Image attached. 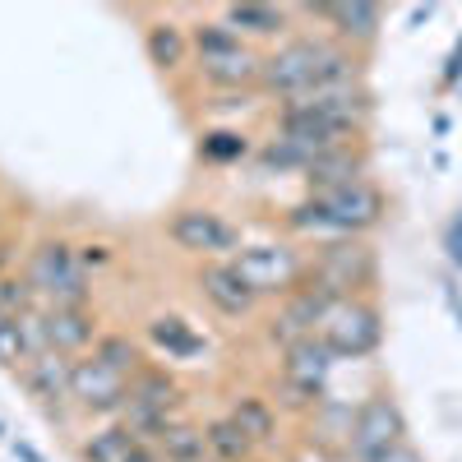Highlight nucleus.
<instances>
[{"mask_svg":"<svg viewBox=\"0 0 462 462\" xmlns=\"http://www.w3.org/2000/svg\"><path fill=\"white\" fill-rule=\"evenodd\" d=\"M23 278L37 287L42 305H51V310H88V305H93L88 273L79 268V259H74V241H65V236L37 241L28 250Z\"/></svg>","mask_w":462,"mask_h":462,"instance_id":"1","label":"nucleus"},{"mask_svg":"<svg viewBox=\"0 0 462 462\" xmlns=\"http://www.w3.org/2000/svg\"><path fill=\"white\" fill-rule=\"evenodd\" d=\"M310 273L333 296H374L379 287V250L370 236H333L310 250Z\"/></svg>","mask_w":462,"mask_h":462,"instance_id":"2","label":"nucleus"},{"mask_svg":"<svg viewBox=\"0 0 462 462\" xmlns=\"http://www.w3.org/2000/svg\"><path fill=\"white\" fill-rule=\"evenodd\" d=\"M180 416H185V389L176 383V374H167L158 365H143L130 379L125 411L116 420H125L143 444H158V435L171 426V420H180Z\"/></svg>","mask_w":462,"mask_h":462,"instance_id":"3","label":"nucleus"},{"mask_svg":"<svg viewBox=\"0 0 462 462\" xmlns=\"http://www.w3.org/2000/svg\"><path fill=\"white\" fill-rule=\"evenodd\" d=\"M319 342L333 352V361H365L383 342V315L374 296H346L337 300L328 319L319 324Z\"/></svg>","mask_w":462,"mask_h":462,"instance_id":"4","label":"nucleus"},{"mask_svg":"<svg viewBox=\"0 0 462 462\" xmlns=\"http://www.w3.org/2000/svg\"><path fill=\"white\" fill-rule=\"evenodd\" d=\"M231 263L241 268V278L259 291V300L263 296H273V300H282V296H291L296 291V282L310 273V254L305 250H296L291 241H259V245H241L236 254H231Z\"/></svg>","mask_w":462,"mask_h":462,"instance_id":"5","label":"nucleus"},{"mask_svg":"<svg viewBox=\"0 0 462 462\" xmlns=\"http://www.w3.org/2000/svg\"><path fill=\"white\" fill-rule=\"evenodd\" d=\"M324 37L328 32H291L287 42H278L273 51L263 56L259 93L278 97V102H291V97L310 93L315 88V65H319V51H324Z\"/></svg>","mask_w":462,"mask_h":462,"instance_id":"6","label":"nucleus"},{"mask_svg":"<svg viewBox=\"0 0 462 462\" xmlns=\"http://www.w3.org/2000/svg\"><path fill=\"white\" fill-rule=\"evenodd\" d=\"M167 236L176 250L185 254H195V259H226V254H236L245 241H241V226L236 222H226L217 208L208 204H185L167 217Z\"/></svg>","mask_w":462,"mask_h":462,"instance_id":"7","label":"nucleus"},{"mask_svg":"<svg viewBox=\"0 0 462 462\" xmlns=\"http://www.w3.org/2000/svg\"><path fill=\"white\" fill-rule=\"evenodd\" d=\"M315 199L328 217L333 236H370V231L383 226V217H389V195H383L370 176L342 185V189H324Z\"/></svg>","mask_w":462,"mask_h":462,"instance_id":"8","label":"nucleus"},{"mask_svg":"<svg viewBox=\"0 0 462 462\" xmlns=\"http://www.w3.org/2000/svg\"><path fill=\"white\" fill-rule=\"evenodd\" d=\"M398 444H407V411L398 407L393 393H370L356 407L352 435H346V453H352L356 462H370V457L389 453Z\"/></svg>","mask_w":462,"mask_h":462,"instance_id":"9","label":"nucleus"},{"mask_svg":"<svg viewBox=\"0 0 462 462\" xmlns=\"http://www.w3.org/2000/svg\"><path fill=\"white\" fill-rule=\"evenodd\" d=\"M125 398H130V383L121 374H111L93 352L69 361V402L79 407L84 416L116 420V416L125 411Z\"/></svg>","mask_w":462,"mask_h":462,"instance_id":"10","label":"nucleus"},{"mask_svg":"<svg viewBox=\"0 0 462 462\" xmlns=\"http://www.w3.org/2000/svg\"><path fill=\"white\" fill-rule=\"evenodd\" d=\"M195 287H199V296L213 305L222 319H250V315L259 310V291L241 278V268L231 263V259H208V263H199Z\"/></svg>","mask_w":462,"mask_h":462,"instance_id":"11","label":"nucleus"},{"mask_svg":"<svg viewBox=\"0 0 462 462\" xmlns=\"http://www.w3.org/2000/svg\"><path fill=\"white\" fill-rule=\"evenodd\" d=\"M300 19H319L333 42L352 47V51H365V56L383 32V10L365 5V0H352V5H300Z\"/></svg>","mask_w":462,"mask_h":462,"instance_id":"12","label":"nucleus"},{"mask_svg":"<svg viewBox=\"0 0 462 462\" xmlns=\"http://www.w3.org/2000/svg\"><path fill=\"white\" fill-rule=\"evenodd\" d=\"M19 383H23L28 398L42 407L51 420H65V407H74V402H69V356H60V352L32 356V361L19 370Z\"/></svg>","mask_w":462,"mask_h":462,"instance_id":"13","label":"nucleus"},{"mask_svg":"<svg viewBox=\"0 0 462 462\" xmlns=\"http://www.w3.org/2000/svg\"><path fill=\"white\" fill-rule=\"evenodd\" d=\"M365 176H370V148L365 143H342V148L315 152L300 180L310 195H324V189H342V185L365 180Z\"/></svg>","mask_w":462,"mask_h":462,"instance_id":"14","label":"nucleus"},{"mask_svg":"<svg viewBox=\"0 0 462 462\" xmlns=\"http://www.w3.org/2000/svg\"><path fill=\"white\" fill-rule=\"evenodd\" d=\"M195 79H199L208 93H250V88H259V79H263V56H259L254 47H241V51L199 60V65H195Z\"/></svg>","mask_w":462,"mask_h":462,"instance_id":"15","label":"nucleus"},{"mask_svg":"<svg viewBox=\"0 0 462 462\" xmlns=\"http://www.w3.org/2000/svg\"><path fill=\"white\" fill-rule=\"evenodd\" d=\"M222 19L236 28L245 42H250V37L268 42V37H291V28H296V19H300V5H263V0H236V5H222Z\"/></svg>","mask_w":462,"mask_h":462,"instance_id":"16","label":"nucleus"},{"mask_svg":"<svg viewBox=\"0 0 462 462\" xmlns=\"http://www.w3.org/2000/svg\"><path fill=\"white\" fill-rule=\"evenodd\" d=\"M42 324H47V346L60 356H88L93 342L102 337L97 328V310L88 305V310H51V305H42Z\"/></svg>","mask_w":462,"mask_h":462,"instance_id":"17","label":"nucleus"},{"mask_svg":"<svg viewBox=\"0 0 462 462\" xmlns=\"http://www.w3.org/2000/svg\"><path fill=\"white\" fill-rule=\"evenodd\" d=\"M333 352L319 342V333H310V337H300V342H291L287 352H282V379L287 383H300V389H310V393H319V398H328V374H333Z\"/></svg>","mask_w":462,"mask_h":462,"instance_id":"18","label":"nucleus"},{"mask_svg":"<svg viewBox=\"0 0 462 462\" xmlns=\"http://www.w3.org/2000/svg\"><path fill=\"white\" fill-rule=\"evenodd\" d=\"M143 56L162 74H180L189 60V28L176 19H148L143 23Z\"/></svg>","mask_w":462,"mask_h":462,"instance_id":"19","label":"nucleus"},{"mask_svg":"<svg viewBox=\"0 0 462 462\" xmlns=\"http://www.w3.org/2000/svg\"><path fill=\"white\" fill-rule=\"evenodd\" d=\"M356 84H365V51H352V47L333 42V37H324V51L315 65V88H356Z\"/></svg>","mask_w":462,"mask_h":462,"instance_id":"20","label":"nucleus"},{"mask_svg":"<svg viewBox=\"0 0 462 462\" xmlns=\"http://www.w3.org/2000/svg\"><path fill=\"white\" fill-rule=\"evenodd\" d=\"M134 448H143V439L125 426V420H102L74 453H79V462H130Z\"/></svg>","mask_w":462,"mask_h":462,"instance_id":"21","label":"nucleus"},{"mask_svg":"<svg viewBox=\"0 0 462 462\" xmlns=\"http://www.w3.org/2000/svg\"><path fill=\"white\" fill-rule=\"evenodd\" d=\"M226 416L236 420V426L263 448V444H273L278 439V407L268 402L263 393H236L226 407Z\"/></svg>","mask_w":462,"mask_h":462,"instance_id":"22","label":"nucleus"},{"mask_svg":"<svg viewBox=\"0 0 462 462\" xmlns=\"http://www.w3.org/2000/svg\"><path fill=\"white\" fill-rule=\"evenodd\" d=\"M204 444H208V462H250L259 453V444L226 411L213 416V420H204Z\"/></svg>","mask_w":462,"mask_h":462,"instance_id":"23","label":"nucleus"},{"mask_svg":"<svg viewBox=\"0 0 462 462\" xmlns=\"http://www.w3.org/2000/svg\"><path fill=\"white\" fill-rule=\"evenodd\" d=\"M148 342L158 346V352L176 356V361H189V356L204 352V337L189 328L180 315H152L148 319Z\"/></svg>","mask_w":462,"mask_h":462,"instance_id":"24","label":"nucleus"},{"mask_svg":"<svg viewBox=\"0 0 462 462\" xmlns=\"http://www.w3.org/2000/svg\"><path fill=\"white\" fill-rule=\"evenodd\" d=\"M162 453V462H208V444H204V426H195V420H171V426L158 435V444H152Z\"/></svg>","mask_w":462,"mask_h":462,"instance_id":"25","label":"nucleus"},{"mask_svg":"<svg viewBox=\"0 0 462 462\" xmlns=\"http://www.w3.org/2000/svg\"><path fill=\"white\" fill-rule=\"evenodd\" d=\"M93 356H97L111 374H121L125 383L148 365V361H143V346H139L130 333H102V337L93 342Z\"/></svg>","mask_w":462,"mask_h":462,"instance_id":"26","label":"nucleus"},{"mask_svg":"<svg viewBox=\"0 0 462 462\" xmlns=\"http://www.w3.org/2000/svg\"><path fill=\"white\" fill-rule=\"evenodd\" d=\"M250 47L245 37L231 28L222 14L217 19H199V23H189V51H195L199 60H213V56H226V51H241Z\"/></svg>","mask_w":462,"mask_h":462,"instance_id":"27","label":"nucleus"},{"mask_svg":"<svg viewBox=\"0 0 462 462\" xmlns=\"http://www.w3.org/2000/svg\"><path fill=\"white\" fill-rule=\"evenodd\" d=\"M199 158L217 162V167L241 162V158H250V134L245 130H208V134H199Z\"/></svg>","mask_w":462,"mask_h":462,"instance_id":"28","label":"nucleus"},{"mask_svg":"<svg viewBox=\"0 0 462 462\" xmlns=\"http://www.w3.org/2000/svg\"><path fill=\"white\" fill-rule=\"evenodd\" d=\"M37 305H42V296H37V287L23 278V268H14V273L0 278V315L23 319V315L37 310Z\"/></svg>","mask_w":462,"mask_h":462,"instance_id":"29","label":"nucleus"},{"mask_svg":"<svg viewBox=\"0 0 462 462\" xmlns=\"http://www.w3.org/2000/svg\"><path fill=\"white\" fill-rule=\"evenodd\" d=\"M310 158H315L310 148H300V143H291V139H282V134H273V139L259 148V162H263L268 171H300V176H305Z\"/></svg>","mask_w":462,"mask_h":462,"instance_id":"30","label":"nucleus"},{"mask_svg":"<svg viewBox=\"0 0 462 462\" xmlns=\"http://www.w3.org/2000/svg\"><path fill=\"white\" fill-rule=\"evenodd\" d=\"M32 361V352H28V342H23V319H14V315H0V370H23Z\"/></svg>","mask_w":462,"mask_h":462,"instance_id":"31","label":"nucleus"},{"mask_svg":"<svg viewBox=\"0 0 462 462\" xmlns=\"http://www.w3.org/2000/svg\"><path fill=\"white\" fill-rule=\"evenodd\" d=\"M254 102H259V88H250V93H208V102H204V111H213V116H245V111H254Z\"/></svg>","mask_w":462,"mask_h":462,"instance_id":"32","label":"nucleus"},{"mask_svg":"<svg viewBox=\"0 0 462 462\" xmlns=\"http://www.w3.org/2000/svg\"><path fill=\"white\" fill-rule=\"evenodd\" d=\"M74 259H79L84 273H97V268H106L116 254H111V245H106V241H84V245H74Z\"/></svg>","mask_w":462,"mask_h":462,"instance_id":"33","label":"nucleus"},{"mask_svg":"<svg viewBox=\"0 0 462 462\" xmlns=\"http://www.w3.org/2000/svg\"><path fill=\"white\" fill-rule=\"evenodd\" d=\"M444 259L462 273V208H453V217L444 222Z\"/></svg>","mask_w":462,"mask_h":462,"instance_id":"34","label":"nucleus"},{"mask_svg":"<svg viewBox=\"0 0 462 462\" xmlns=\"http://www.w3.org/2000/svg\"><path fill=\"white\" fill-rule=\"evenodd\" d=\"M370 462H426L411 444H398V448H389V453H379V457H370Z\"/></svg>","mask_w":462,"mask_h":462,"instance_id":"35","label":"nucleus"},{"mask_svg":"<svg viewBox=\"0 0 462 462\" xmlns=\"http://www.w3.org/2000/svg\"><path fill=\"white\" fill-rule=\"evenodd\" d=\"M444 300H448V310H453V324L462 328V296H457V282L444 278Z\"/></svg>","mask_w":462,"mask_h":462,"instance_id":"36","label":"nucleus"},{"mask_svg":"<svg viewBox=\"0 0 462 462\" xmlns=\"http://www.w3.org/2000/svg\"><path fill=\"white\" fill-rule=\"evenodd\" d=\"M14 457H19V462H47V457L37 453V448H32L28 439H14Z\"/></svg>","mask_w":462,"mask_h":462,"instance_id":"37","label":"nucleus"},{"mask_svg":"<svg viewBox=\"0 0 462 462\" xmlns=\"http://www.w3.org/2000/svg\"><path fill=\"white\" fill-rule=\"evenodd\" d=\"M130 462H162V453L152 448V444H143V448H134V457Z\"/></svg>","mask_w":462,"mask_h":462,"instance_id":"38","label":"nucleus"},{"mask_svg":"<svg viewBox=\"0 0 462 462\" xmlns=\"http://www.w3.org/2000/svg\"><path fill=\"white\" fill-rule=\"evenodd\" d=\"M10 236V231H5V213H0V241H5Z\"/></svg>","mask_w":462,"mask_h":462,"instance_id":"39","label":"nucleus"},{"mask_svg":"<svg viewBox=\"0 0 462 462\" xmlns=\"http://www.w3.org/2000/svg\"><path fill=\"white\" fill-rule=\"evenodd\" d=\"M250 462H268V457H259V453H254V457H250Z\"/></svg>","mask_w":462,"mask_h":462,"instance_id":"40","label":"nucleus"},{"mask_svg":"<svg viewBox=\"0 0 462 462\" xmlns=\"http://www.w3.org/2000/svg\"><path fill=\"white\" fill-rule=\"evenodd\" d=\"M0 439H5V426H0Z\"/></svg>","mask_w":462,"mask_h":462,"instance_id":"41","label":"nucleus"}]
</instances>
